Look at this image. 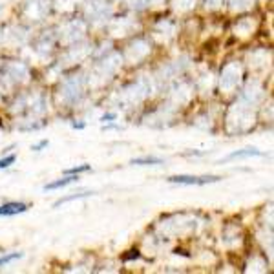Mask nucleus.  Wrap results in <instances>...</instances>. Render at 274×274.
<instances>
[{
	"label": "nucleus",
	"instance_id": "obj_3",
	"mask_svg": "<svg viewBox=\"0 0 274 274\" xmlns=\"http://www.w3.org/2000/svg\"><path fill=\"white\" fill-rule=\"evenodd\" d=\"M79 181V176H75V174H72V176H64V178L61 179H55V181L51 183H46L42 187V190H46V192H51V190H61V188L68 187V185H73V183Z\"/></svg>",
	"mask_w": 274,
	"mask_h": 274
},
{
	"label": "nucleus",
	"instance_id": "obj_4",
	"mask_svg": "<svg viewBox=\"0 0 274 274\" xmlns=\"http://www.w3.org/2000/svg\"><path fill=\"white\" fill-rule=\"evenodd\" d=\"M263 152H260L258 148H243V150H236L232 154H229L227 157L222 159V163L227 161H232V159H247V157H261Z\"/></svg>",
	"mask_w": 274,
	"mask_h": 274
},
{
	"label": "nucleus",
	"instance_id": "obj_8",
	"mask_svg": "<svg viewBox=\"0 0 274 274\" xmlns=\"http://www.w3.org/2000/svg\"><path fill=\"white\" fill-rule=\"evenodd\" d=\"M91 170V165L88 163H82V165H77V167H72V169H66L64 170V176H72V174H75V176H81V174H86Z\"/></svg>",
	"mask_w": 274,
	"mask_h": 274
},
{
	"label": "nucleus",
	"instance_id": "obj_9",
	"mask_svg": "<svg viewBox=\"0 0 274 274\" xmlns=\"http://www.w3.org/2000/svg\"><path fill=\"white\" fill-rule=\"evenodd\" d=\"M17 161V154H6L4 157H0V170L10 169L11 165H15Z\"/></svg>",
	"mask_w": 274,
	"mask_h": 274
},
{
	"label": "nucleus",
	"instance_id": "obj_11",
	"mask_svg": "<svg viewBox=\"0 0 274 274\" xmlns=\"http://www.w3.org/2000/svg\"><path fill=\"white\" fill-rule=\"evenodd\" d=\"M132 254H125L123 256V260L125 261H130V260H139L141 254H139V250H130Z\"/></svg>",
	"mask_w": 274,
	"mask_h": 274
},
{
	"label": "nucleus",
	"instance_id": "obj_7",
	"mask_svg": "<svg viewBox=\"0 0 274 274\" xmlns=\"http://www.w3.org/2000/svg\"><path fill=\"white\" fill-rule=\"evenodd\" d=\"M22 252H8V254L0 256V269H4V267H8L10 263H13L15 260H20L22 258Z\"/></svg>",
	"mask_w": 274,
	"mask_h": 274
},
{
	"label": "nucleus",
	"instance_id": "obj_13",
	"mask_svg": "<svg viewBox=\"0 0 274 274\" xmlns=\"http://www.w3.org/2000/svg\"><path fill=\"white\" fill-rule=\"evenodd\" d=\"M72 126H73V128H75V130H82V128H84V126H86V125H84V123H75V121H73Z\"/></svg>",
	"mask_w": 274,
	"mask_h": 274
},
{
	"label": "nucleus",
	"instance_id": "obj_10",
	"mask_svg": "<svg viewBox=\"0 0 274 274\" xmlns=\"http://www.w3.org/2000/svg\"><path fill=\"white\" fill-rule=\"evenodd\" d=\"M48 146H49V141L42 139V141H39L37 144H33V146H31V150H33V152H42V150L48 148Z\"/></svg>",
	"mask_w": 274,
	"mask_h": 274
},
{
	"label": "nucleus",
	"instance_id": "obj_6",
	"mask_svg": "<svg viewBox=\"0 0 274 274\" xmlns=\"http://www.w3.org/2000/svg\"><path fill=\"white\" fill-rule=\"evenodd\" d=\"M93 194H95V192H73L72 196H66V197H61V199H57V201L53 203V208H59L61 205H64V203L75 201V199H84V197L93 196Z\"/></svg>",
	"mask_w": 274,
	"mask_h": 274
},
{
	"label": "nucleus",
	"instance_id": "obj_5",
	"mask_svg": "<svg viewBox=\"0 0 274 274\" xmlns=\"http://www.w3.org/2000/svg\"><path fill=\"white\" fill-rule=\"evenodd\" d=\"M130 163L137 165V167H159V165H163L165 161L161 157H155V155H143V157L132 159Z\"/></svg>",
	"mask_w": 274,
	"mask_h": 274
},
{
	"label": "nucleus",
	"instance_id": "obj_2",
	"mask_svg": "<svg viewBox=\"0 0 274 274\" xmlns=\"http://www.w3.org/2000/svg\"><path fill=\"white\" fill-rule=\"evenodd\" d=\"M29 205L22 201H6L0 205V217H11V216H19V214H24L28 212Z\"/></svg>",
	"mask_w": 274,
	"mask_h": 274
},
{
	"label": "nucleus",
	"instance_id": "obj_12",
	"mask_svg": "<svg viewBox=\"0 0 274 274\" xmlns=\"http://www.w3.org/2000/svg\"><path fill=\"white\" fill-rule=\"evenodd\" d=\"M116 119H117L116 114H104V116L101 117L102 123H112V121H116Z\"/></svg>",
	"mask_w": 274,
	"mask_h": 274
},
{
	"label": "nucleus",
	"instance_id": "obj_1",
	"mask_svg": "<svg viewBox=\"0 0 274 274\" xmlns=\"http://www.w3.org/2000/svg\"><path fill=\"white\" fill-rule=\"evenodd\" d=\"M222 181L220 176H190V174H178V176H170L169 183L174 185H187V187H205L210 183Z\"/></svg>",
	"mask_w": 274,
	"mask_h": 274
}]
</instances>
